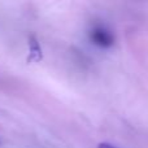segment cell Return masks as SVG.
Instances as JSON below:
<instances>
[{"mask_svg": "<svg viewBox=\"0 0 148 148\" xmlns=\"http://www.w3.org/2000/svg\"><path fill=\"white\" fill-rule=\"evenodd\" d=\"M90 39L95 46L100 48H109L114 43V36L113 34L103 25H95L91 27L88 33Z\"/></svg>", "mask_w": 148, "mask_h": 148, "instance_id": "1", "label": "cell"}, {"mask_svg": "<svg viewBox=\"0 0 148 148\" xmlns=\"http://www.w3.org/2000/svg\"><path fill=\"white\" fill-rule=\"evenodd\" d=\"M97 148H116V147L109 143H100L99 146H97Z\"/></svg>", "mask_w": 148, "mask_h": 148, "instance_id": "2", "label": "cell"}]
</instances>
